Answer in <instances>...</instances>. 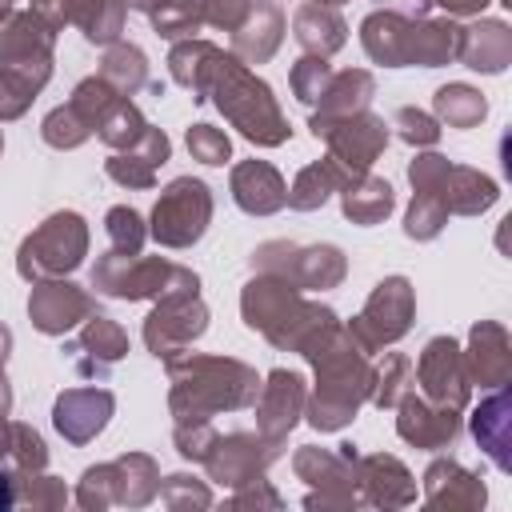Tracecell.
I'll return each instance as SVG.
<instances>
[{
  "label": "cell",
  "instance_id": "obj_1",
  "mask_svg": "<svg viewBox=\"0 0 512 512\" xmlns=\"http://www.w3.org/2000/svg\"><path fill=\"white\" fill-rule=\"evenodd\" d=\"M208 92L216 96L220 112L256 144H284L288 140V124L268 92V84H260L240 60L224 56L216 60L212 68V80H208Z\"/></svg>",
  "mask_w": 512,
  "mask_h": 512
},
{
  "label": "cell",
  "instance_id": "obj_2",
  "mask_svg": "<svg viewBox=\"0 0 512 512\" xmlns=\"http://www.w3.org/2000/svg\"><path fill=\"white\" fill-rule=\"evenodd\" d=\"M176 392L172 408L180 416H200L212 408H240L256 396V372H248L236 360H212V356H192V360H172L168 364Z\"/></svg>",
  "mask_w": 512,
  "mask_h": 512
},
{
  "label": "cell",
  "instance_id": "obj_3",
  "mask_svg": "<svg viewBox=\"0 0 512 512\" xmlns=\"http://www.w3.org/2000/svg\"><path fill=\"white\" fill-rule=\"evenodd\" d=\"M92 284L120 300H144V296H172V292H196L200 280L188 268L164 264V260H136L124 252H108L92 268Z\"/></svg>",
  "mask_w": 512,
  "mask_h": 512
},
{
  "label": "cell",
  "instance_id": "obj_4",
  "mask_svg": "<svg viewBox=\"0 0 512 512\" xmlns=\"http://www.w3.org/2000/svg\"><path fill=\"white\" fill-rule=\"evenodd\" d=\"M84 248H88L84 220L76 212H56L20 244V276L40 280V276L72 272L80 264Z\"/></svg>",
  "mask_w": 512,
  "mask_h": 512
},
{
  "label": "cell",
  "instance_id": "obj_5",
  "mask_svg": "<svg viewBox=\"0 0 512 512\" xmlns=\"http://www.w3.org/2000/svg\"><path fill=\"white\" fill-rule=\"evenodd\" d=\"M212 216V196L200 180L184 176V180H172L156 208H152V236L168 248H188L192 240L204 236V224Z\"/></svg>",
  "mask_w": 512,
  "mask_h": 512
},
{
  "label": "cell",
  "instance_id": "obj_6",
  "mask_svg": "<svg viewBox=\"0 0 512 512\" xmlns=\"http://www.w3.org/2000/svg\"><path fill=\"white\" fill-rule=\"evenodd\" d=\"M408 320H412V288H408L404 276H388V280L376 284L368 308L360 312V320L348 332L364 352H372L380 344L400 340L408 332Z\"/></svg>",
  "mask_w": 512,
  "mask_h": 512
},
{
  "label": "cell",
  "instance_id": "obj_7",
  "mask_svg": "<svg viewBox=\"0 0 512 512\" xmlns=\"http://www.w3.org/2000/svg\"><path fill=\"white\" fill-rule=\"evenodd\" d=\"M312 132L324 136V140L332 144V156H336L344 168H352V172H364V168L380 156V148H384V140H388L384 120H376V116H368V112H352V116H312Z\"/></svg>",
  "mask_w": 512,
  "mask_h": 512
},
{
  "label": "cell",
  "instance_id": "obj_8",
  "mask_svg": "<svg viewBox=\"0 0 512 512\" xmlns=\"http://www.w3.org/2000/svg\"><path fill=\"white\" fill-rule=\"evenodd\" d=\"M256 264L272 276H284L300 288H332L344 276V256L328 244L320 248H296V244H264L256 252Z\"/></svg>",
  "mask_w": 512,
  "mask_h": 512
},
{
  "label": "cell",
  "instance_id": "obj_9",
  "mask_svg": "<svg viewBox=\"0 0 512 512\" xmlns=\"http://www.w3.org/2000/svg\"><path fill=\"white\" fill-rule=\"evenodd\" d=\"M204 320L208 312L196 300V292H172V296H160V308L148 316L144 340L156 356H172L176 348H184L188 340L204 332Z\"/></svg>",
  "mask_w": 512,
  "mask_h": 512
},
{
  "label": "cell",
  "instance_id": "obj_10",
  "mask_svg": "<svg viewBox=\"0 0 512 512\" xmlns=\"http://www.w3.org/2000/svg\"><path fill=\"white\" fill-rule=\"evenodd\" d=\"M420 384L428 388L432 400H440L444 408H460L468 396V372H464V356L452 340H432L420 356Z\"/></svg>",
  "mask_w": 512,
  "mask_h": 512
},
{
  "label": "cell",
  "instance_id": "obj_11",
  "mask_svg": "<svg viewBox=\"0 0 512 512\" xmlns=\"http://www.w3.org/2000/svg\"><path fill=\"white\" fill-rule=\"evenodd\" d=\"M28 312H32V324L40 332H64L72 328L76 320H84L92 312V300L88 292H80L76 284H60V280H40L32 288V300H28Z\"/></svg>",
  "mask_w": 512,
  "mask_h": 512
},
{
  "label": "cell",
  "instance_id": "obj_12",
  "mask_svg": "<svg viewBox=\"0 0 512 512\" xmlns=\"http://www.w3.org/2000/svg\"><path fill=\"white\" fill-rule=\"evenodd\" d=\"M232 196H236V204L244 208V212H252V216H268V212H276L280 204H284V180H280V172L272 168V164H264V160H244V164H236V172H232Z\"/></svg>",
  "mask_w": 512,
  "mask_h": 512
},
{
  "label": "cell",
  "instance_id": "obj_13",
  "mask_svg": "<svg viewBox=\"0 0 512 512\" xmlns=\"http://www.w3.org/2000/svg\"><path fill=\"white\" fill-rule=\"evenodd\" d=\"M280 32H284L280 8L268 4V0H256V4L248 8V16L236 24V36H232L236 56H240V60H252V64L268 60V56L276 52V44H280Z\"/></svg>",
  "mask_w": 512,
  "mask_h": 512
},
{
  "label": "cell",
  "instance_id": "obj_14",
  "mask_svg": "<svg viewBox=\"0 0 512 512\" xmlns=\"http://www.w3.org/2000/svg\"><path fill=\"white\" fill-rule=\"evenodd\" d=\"M112 412V396L108 392H96V388H80V392H64L56 400V428L68 436V440H88L92 432L104 428Z\"/></svg>",
  "mask_w": 512,
  "mask_h": 512
},
{
  "label": "cell",
  "instance_id": "obj_15",
  "mask_svg": "<svg viewBox=\"0 0 512 512\" xmlns=\"http://www.w3.org/2000/svg\"><path fill=\"white\" fill-rule=\"evenodd\" d=\"M508 52H512V40H508V28L500 20H484L476 28H460V56H464L468 68L500 72L508 64Z\"/></svg>",
  "mask_w": 512,
  "mask_h": 512
},
{
  "label": "cell",
  "instance_id": "obj_16",
  "mask_svg": "<svg viewBox=\"0 0 512 512\" xmlns=\"http://www.w3.org/2000/svg\"><path fill=\"white\" fill-rule=\"evenodd\" d=\"M356 176H364V172H352V168H344L336 156H328V160H320V164L304 168V172L296 176V184H292V192H288L284 200H288L292 208H320V204L328 200V192H336V188L352 184Z\"/></svg>",
  "mask_w": 512,
  "mask_h": 512
},
{
  "label": "cell",
  "instance_id": "obj_17",
  "mask_svg": "<svg viewBox=\"0 0 512 512\" xmlns=\"http://www.w3.org/2000/svg\"><path fill=\"white\" fill-rule=\"evenodd\" d=\"M468 364H472V376L484 388H496V384L508 380L512 356H508V336H504L500 324H476L472 328V356H468Z\"/></svg>",
  "mask_w": 512,
  "mask_h": 512
},
{
  "label": "cell",
  "instance_id": "obj_18",
  "mask_svg": "<svg viewBox=\"0 0 512 512\" xmlns=\"http://www.w3.org/2000/svg\"><path fill=\"white\" fill-rule=\"evenodd\" d=\"M408 20L396 16V12H372L364 20V48L372 60L388 64V68H400L408 64Z\"/></svg>",
  "mask_w": 512,
  "mask_h": 512
},
{
  "label": "cell",
  "instance_id": "obj_19",
  "mask_svg": "<svg viewBox=\"0 0 512 512\" xmlns=\"http://www.w3.org/2000/svg\"><path fill=\"white\" fill-rule=\"evenodd\" d=\"M48 60H24V64H4L0 72V120L20 116L32 96L40 92V84L48 80Z\"/></svg>",
  "mask_w": 512,
  "mask_h": 512
},
{
  "label": "cell",
  "instance_id": "obj_20",
  "mask_svg": "<svg viewBox=\"0 0 512 512\" xmlns=\"http://www.w3.org/2000/svg\"><path fill=\"white\" fill-rule=\"evenodd\" d=\"M456 52H460V28L456 24L428 20V24H412L408 28V64L436 68V64L452 60Z\"/></svg>",
  "mask_w": 512,
  "mask_h": 512
},
{
  "label": "cell",
  "instance_id": "obj_21",
  "mask_svg": "<svg viewBox=\"0 0 512 512\" xmlns=\"http://www.w3.org/2000/svg\"><path fill=\"white\" fill-rule=\"evenodd\" d=\"M300 408H304V380L296 372H272L268 392H264V408H260V424L268 432H284V428H292Z\"/></svg>",
  "mask_w": 512,
  "mask_h": 512
},
{
  "label": "cell",
  "instance_id": "obj_22",
  "mask_svg": "<svg viewBox=\"0 0 512 512\" xmlns=\"http://www.w3.org/2000/svg\"><path fill=\"white\" fill-rule=\"evenodd\" d=\"M76 352H88L84 360H76V368L80 372H104L108 364H116L124 352H128V336L112 324V320H104V316H96L88 328H84V336H80V344H76Z\"/></svg>",
  "mask_w": 512,
  "mask_h": 512
},
{
  "label": "cell",
  "instance_id": "obj_23",
  "mask_svg": "<svg viewBox=\"0 0 512 512\" xmlns=\"http://www.w3.org/2000/svg\"><path fill=\"white\" fill-rule=\"evenodd\" d=\"M440 200H444V208L472 216V212H484L496 200V184L488 176L472 172V168H452L448 164V176L440 184Z\"/></svg>",
  "mask_w": 512,
  "mask_h": 512
},
{
  "label": "cell",
  "instance_id": "obj_24",
  "mask_svg": "<svg viewBox=\"0 0 512 512\" xmlns=\"http://www.w3.org/2000/svg\"><path fill=\"white\" fill-rule=\"evenodd\" d=\"M64 20H76L92 44H112L120 36L124 0H64Z\"/></svg>",
  "mask_w": 512,
  "mask_h": 512
},
{
  "label": "cell",
  "instance_id": "obj_25",
  "mask_svg": "<svg viewBox=\"0 0 512 512\" xmlns=\"http://www.w3.org/2000/svg\"><path fill=\"white\" fill-rule=\"evenodd\" d=\"M296 40L312 56H328V52H336L344 44V20L324 4H304L296 12Z\"/></svg>",
  "mask_w": 512,
  "mask_h": 512
},
{
  "label": "cell",
  "instance_id": "obj_26",
  "mask_svg": "<svg viewBox=\"0 0 512 512\" xmlns=\"http://www.w3.org/2000/svg\"><path fill=\"white\" fill-rule=\"evenodd\" d=\"M216 60H220V52H216L212 44L188 40V44H176V48H172V60H168V64H172V76H176L184 88H192L196 100H204Z\"/></svg>",
  "mask_w": 512,
  "mask_h": 512
},
{
  "label": "cell",
  "instance_id": "obj_27",
  "mask_svg": "<svg viewBox=\"0 0 512 512\" xmlns=\"http://www.w3.org/2000/svg\"><path fill=\"white\" fill-rule=\"evenodd\" d=\"M392 212V188L376 176H356L352 184H344V216H352L356 224H376Z\"/></svg>",
  "mask_w": 512,
  "mask_h": 512
},
{
  "label": "cell",
  "instance_id": "obj_28",
  "mask_svg": "<svg viewBox=\"0 0 512 512\" xmlns=\"http://www.w3.org/2000/svg\"><path fill=\"white\" fill-rule=\"evenodd\" d=\"M368 100H372V76L340 72L328 80V88L320 96V116H352V112H364Z\"/></svg>",
  "mask_w": 512,
  "mask_h": 512
},
{
  "label": "cell",
  "instance_id": "obj_29",
  "mask_svg": "<svg viewBox=\"0 0 512 512\" xmlns=\"http://www.w3.org/2000/svg\"><path fill=\"white\" fill-rule=\"evenodd\" d=\"M400 432L416 444H440V440H452L456 436V416L444 408V412H428L424 404H416L412 396L404 400V416H400Z\"/></svg>",
  "mask_w": 512,
  "mask_h": 512
},
{
  "label": "cell",
  "instance_id": "obj_30",
  "mask_svg": "<svg viewBox=\"0 0 512 512\" xmlns=\"http://www.w3.org/2000/svg\"><path fill=\"white\" fill-rule=\"evenodd\" d=\"M104 80H108L120 96H132V92L148 80L144 52L132 48V44H116V48H108V56H104Z\"/></svg>",
  "mask_w": 512,
  "mask_h": 512
},
{
  "label": "cell",
  "instance_id": "obj_31",
  "mask_svg": "<svg viewBox=\"0 0 512 512\" xmlns=\"http://www.w3.org/2000/svg\"><path fill=\"white\" fill-rule=\"evenodd\" d=\"M436 112L452 128H472L484 116V96L468 84H448V88L436 92Z\"/></svg>",
  "mask_w": 512,
  "mask_h": 512
},
{
  "label": "cell",
  "instance_id": "obj_32",
  "mask_svg": "<svg viewBox=\"0 0 512 512\" xmlns=\"http://www.w3.org/2000/svg\"><path fill=\"white\" fill-rule=\"evenodd\" d=\"M96 128H100V140H104V144H112V148H136V144H140V136L148 132L144 116H140L128 100H116V104L108 108V116H104Z\"/></svg>",
  "mask_w": 512,
  "mask_h": 512
},
{
  "label": "cell",
  "instance_id": "obj_33",
  "mask_svg": "<svg viewBox=\"0 0 512 512\" xmlns=\"http://www.w3.org/2000/svg\"><path fill=\"white\" fill-rule=\"evenodd\" d=\"M204 4L208 0H164L152 12V24L160 36H192L204 24Z\"/></svg>",
  "mask_w": 512,
  "mask_h": 512
},
{
  "label": "cell",
  "instance_id": "obj_34",
  "mask_svg": "<svg viewBox=\"0 0 512 512\" xmlns=\"http://www.w3.org/2000/svg\"><path fill=\"white\" fill-rule=\"evenodd\" d=\"M444 220H448V208H444V200L436 196V192H416V200H412V208H408V236H416V240H432L440 228H444Z\"/></svg>",
  "mask_w": 512,
  "mask_h": 512
},
{
  "label": "cell",
  "instance_id": "obj_35",
  "mask_svg": "<svg viewBox=\"0 0 512 512\" xmlns=\"http://www.w3.org/2000/svg\"><path fill=\"white\" fill-rule=\"evenodd\" d=\"M88 132H92V128L76 116V108H72V104H68V108L48 112V120H44V140H48L52 148H76Z\"/></svg>",
  "mask_w": 512,
  "mask_h": 512
},
{
  "label": "cell",
  "instance_id": "obj_36",
  "mask_svg": "<svg viewBox=\"0 0 512 512\" xmlns=\"http://www.w3.org/2000/svg\"><path fill=\"white\" fill-rule=\"evenodd\" d=\"M108 236H112V252L136 256L140 244H144L140 212H132V208H112V212H108Z\"/></svg>",
  "mask_w": 512,
  "mask_h": 512
},
{
  "label": "cell",
  "instance_id": "obj_37",
  "mask_svg": "<svg viewBox=\"0 0 512 512\" xmlns=\"http://www.w3.org/2000/svg\"><path fill=\"white\" fill-rule=\"evenodd\" d=\"M328 80H332V68L324 64V56H308V60H300V64L292 68V88H296V96H300L304 104H316V100L324 96Z\"/></svg>",
  "mask_w": 512,
  "mask_h": 512
},
{
  "label": "cell",
  "instance_id": "obj_38",
  "mask_svg": "<svg viewBox=\"0 0 512 512\" xmlns=\"http://www.w3.org/2000/svg\"><path fill=\"white\" fill-rule=\"evenodd\" d=\"M188 152H192L196 160H204V164H224L228 152H232V144H228V136H224L220 128L196 124V128H188Z\"/></svg>",
  "mask_w": 512,
  "mask_h": 512
},
{
  "label": "cell",
  "instance_id": "obj_39",
  "mask_svg": "<svg viewBox=\"0 0 512 512\" xmlns=\"http://www.w3.org/2000/svg\"><path fill=\"white\" fill-rule=\"evenodd\" d=\"M504 412H508L504 396H492L488 404H480V412H476V420H472L476 440H484V444H488V452H496V460H500V464H504V456H500V428H504Z\"/></svg>",
  "mask_w": 512,
  "mask_h": 512
},
{
  "label": "cell",
  "instance_id": "obj_40",
  "mask_svg": "<svg viewBox=\"0 0 512 512\" xmlns=\"http://www.w3.org/2000/svg\"><path fill=\"white\" fill-rule=\"evenodd\" d=\"M152 168L156 164H148L144 156H136V152H120V156H112L108 160V176L116 180V184H128V188H152Z\"/></svg>",
  "mask_w": 512,
  "mask_h": 512
},
{
  "label": "cell",
  "instance_id": "obj_41",
  "mask_svg": "<svg viewBox=\"0 0 512 512\" xmlns=\"http://www.w3.org/2000/svg\"><path fill=\"white\" fill-rule=\"evenodd\" d=\"M396 128H400V136H404L408 144H432V140L440 136L436 120L424 116V112H416V108H400V112H396Z\"/></svg>",
  "mask_w": 512,
  "mask_h": 512
},
{
  "label": "cell",
  "instance_id": "obj_42",
  "mask_svg": "<svg viewBox=\"0 0 512 512\" xmlns=\"http://www.w3.org/2000/svg\"><path fill=\"white\" fill-rule=\"evenodd\" d=\"M248 8H252V0H208V4H204V20H212V24L236 32V24L248 16Z\"/></svg>",
  "mask_w": 512,
  "mask_h": 512
},
{
  "label": "cell",
  "instance_id": "obj_43",
  "mask_svg": "<svg viewBox=\"0 0 512 512\" xmlns=\"http://www.w3.org/2000/svg\"><path fill=\"white\" fill-rule=\"evenodd\" d=\"M440 8H448V12H480L488 0H436Z\"/></svg>",
  "mask_w": 512,
  "mask_h": 512
},
{
  "label": "cell",
  "instance_id": "obj_44",
  "mask_svg": "<svg viewBox=\"0 0 512 512\" xmlns=\"http://www.w3.org/2000/svg\"><path fill=\"white\" fill-rule=\"evenodd\" d=\"M124 4H128V8H136V12H148V16H152V12H156L164 0H124Z\"/></svg>",
  "mask_w": 512,
  "mask_h": 512
},
{
  "label": "cell",
  "instance_id": "obj_45",
  "mask_svg": "<svg viewBox=\"0 0 512 512\" xmlns=\"http://www.w3.org/2000/svg\"><path fill=\"white\" fill-rule=\"evenodd\" d=\"M8 344H12V336H8V328L0 324V364H4V356H8Z\"/></svg>",
  "mask_w": 512,
  "mask_h": 512
},
{
  "label": "cell",
  "instance_id": "obj_46",
  "mask_svg": "<svg viewBox=\"0 0 512 512\" xmlns=\"http://www.w3.org/2000/svg\"><path fill=\"white\" fill-rule=\"evenodd\" d=\"M8 400H12V396H8V380H4V376H0V412H4V408H8Z\"/></svg>",
  "mask_w": 512,
  "mask_h": 512
},
{
  "label": "cell",
  "instance_id": "obj_47",
  "mask_svg": "<svg viewBox=\"0 0 512 512\" xmlns=\"http://www.w3.org/2000/svg\"><path fill=\"white\" fill-rule=\"evenodd\" d=\"M4 444H8V428L0 424V452H4Z\"/></svg>",
  "mask_w": 512,
  "mask_h": 512
},
{
  "label": "cell",
  "instance_id": "obj_48",
  "mask_svg": "<svg viewBox=\"0 0 512 512\" xmlns=\"http://www.w3.org/2000/svg\"><path fill=\"white\" fill-rule=\"evenodd\" d=\"M316 4H324V8H332V4H344V0H316Z\"/></svg>",
  "mask_w": 512,
  "mask_h": 512
},
{
  "label": "cell",
  "instance_id": "obj_49",
  "mask_svg": "<svg viewBox=\"0 0 512 512\" xmlns=\"http://www.w3.org/2000/svg\"><path fill=\"white\" fill-rule=\"evenodd\" d=\"M4 4H8V0H0V8H4Z\"/></svg>",
  "mask_w": 512,
  "mask_h": 512
},
{
  "label": "cell",
  "instance_id": "obj_50",
  "mask_svg": "<svg viewBox=\"0 0 512 512\" xmlns=\"http://www.w3.org/2000/svg\"><path fill=\"white\" fill-rule=\"evenodd\" d=\"M0 144H4V140H0Z\"/></svg>",
  "mask_w": 512,
  "mask_h": 512
}]
</instances>
